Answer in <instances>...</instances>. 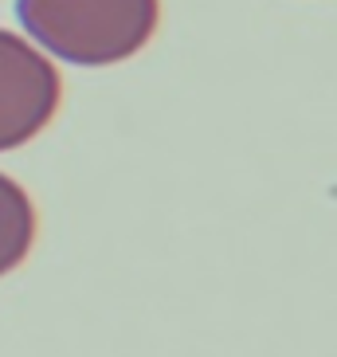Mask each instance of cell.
Segmentation results:
<instances>
[{"label":"cell","mask_w":337,"mask_h":357,"mask_svg":"<svg viewBox=\"0 0 337 357\" xmlns=\"http://www.w3.org/2000/svg\"><path fill=\"white\" fill-rule=\"evenodd\" d=\"M59 71L28 40L0 28V153L32 142L59 110Z\"/></svg>","instance_id":"7a4b0ae2"},{"label":"cell","mask_w":337,"mask_h":357,"mask_svg":"<svg viewBox=\"0 0 337 357\" xmlns=\"http://www.w3.org/2000/svg\"><path fill=\"white\" fill-rule=\"evenodd\" d=\"M24 32L55 59L110 67L137 55L157 32V0H16Z\"/></svg>","instance_id":"6da1fadb"},{"label":"cell","mask_w":337,"mask_h":357,"mask_svg":"<svg viewBox=\"0 0 337 357\" xmlns=\"http://www.w3.org/2000/svg\"><path fill=\"white\" fill-rule=\"evenodd\" d=\"M36 240V208L28 192L0 173V275L20 267Z\"/></svg>","instance_id":"3957f363"}]
</instances>
